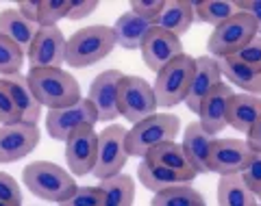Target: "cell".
I'll list each match as a JSON object with an SVG mask.
<instances>
[{
    "label": "cell",
    "mask_w": 261,
    "mask_h": 206,
    "mask_svg": "<svg viewBox=\"0 0 261 206\" xmlns=\"http://www.w3.org/2000/svg\"><path fill=\"white\" fill-rule=\"evenodd\" d=\"M27 80L31 92L35 94L37 102L46 106L48 111L65 109V106L76 104L81 98V85L70 72L61 68L53 70H29Z\"/></svg>",
    "instance_id": "6da1fadb"
},
{
    "label": "cell",
    "mask_w": 261,
    "mask_h": 206,
    "mask_svg": "<svg viewBox=\"0 0 261 206\" xmlns=\"http://www.w3.org/2000/svg\"><path fill=\"white\" fill-rule=\"evenodd\" d=\"M22 183L35 197L55 204H63L65 200H70L79 189L74 176L50 161H35L27 165L22 171Z\"/></svg>",
    "instance_id": "7a4b0ae2"
},
{
    "label": "cell",
    "mask_w": 261,
    "mask_h": 206,
    "mask_svg": "<svg viewBox=\"0 0 261 206\" xmlns=\"http://www.w3.org/2000/svg\"><path fill=\"white\" fill-rule=\"evenodd\" d=\"M113 48H116V35L111 26L94 24L79 28L65 41V63L70 68H89L107 59Z\"/></svg>",
    "instance_id": "3957f363"
},
{
    "label": "cell",
    "mask_w": 261,
    "mask_h": 206,
    "mask_svg": "<svg viewBox=\"0 0 261 206\" xmlns=\"http://www.w3.org/2000/svg\"><path fill=\"white\" fill-rule=\"evenodd\" d=\"M181 130V117L172 113H152L146 120L133 124V128L126 130V152L128 156H144L154 145L174 141V137Z\"/></svg>",
    "instance_id": "277c9868"
},
{
    "label": "cell",
    "mask_w": 261,
    "mask_h": 206,
    "mask_svg": "<svg viewBox=\"0 0 261 206\" xmlns=\"http://www.w3.org/2000/svg\"><path fill=\"white\" fill-rule=\"evenodd\" d=\"M194 68H196V59L183 52L181 56H176L174 61H170L166 68L157 72V80L152 85L157 106L172 109V106L185 102L192 85Z\"/></svg>",
    "instance_id": "5b68a950"
},
{
    "label": "cell",
    "mask_w": 261,
    "mask_h": 206,
    "mask_svg": "<svg viewBox=\"0 0 261 206\" xmlns=\"http://www.w3.org/2000/svg\"><path fill=\"white\" fill-rule=\"evenodd\" d=\"M257 37V24L248 13L238 11L233 18H228L224 24L214 28V33L209 35L207 48L211 56L216 59H226L233 56L235 52H240L250 39Z\"/></svg>",
    "instance_id": "8992f818"
},
{
    "label": "cell",
    "mask_w": 261,
    "mask_h": 206,
    "mask_svg": "<svg viewBox=\"0 0 261 206\" xmlns=\"http://www.w3.org/2000/svg\"><path fill=\"white\" fill-rule=\"evenodd\" d=\"M126 128H122L120 124H109L102 133H98V156L92 174L102 183L124 174L122 169L126 167Z\"/></svg>",
    "instance_id": "52a82bcc"
},
{
    "label": "cell",
    "mask_w": 261,
    "mask_h": 206,
    "mask_svg": "<svg viewBox=\"0 0 261 206\" xmlns=\"http://www.w3.org/2000/svg\"><path fill=\"white\" fill-rule=\"evenodd\" d=\"M157 111L152 85L142 76H122L118 87V113L130 124L146 120Z\"/></svg>",
    "instance_id": "ba28073f"
},
{
    "label": "cell",
    "mask_w": 261,
    "mask_h": 206,
    "mask_svg": "<svg viewBox=\"0 0 261 206\" xmlns=\"http://www.w3.org/2000/svg\"><path fill=\"white\" fill-rule=\"evenodd\" d=\"M98 122V113L94 109V104L87 98H81L76 104L65 106V109L48 111L46 115V130L55 141H65L74 130L89 126L94 128Z\"/></svg>",
    "instance_id": "9c48e42d"
},
{
    "label": "cell",
    "mask_w": 261,
    "mask_h": 206,
    "mask_svg": "<svg viewBox=\"0 0 261 206\" xmlns=\"http://www.w3.org/2000/svg\"><path fill=\"white\" fill-rule=\"evenodd\" d=\"M65 35L59 26H39L29 48L31 70H53L65 63Z\"/></svg>",
    "instance_id": "30bf717a"
},
{
    "label": "cell",
    "mask_w": 261,
    "mask_h": 206,
    "mask_svg": "<svg viewBox=\"0 0 261 206\" xmlns=\"http://www.w3.org/2000/svg\"><path fill=\"white\" fill-rule=\"evenodd\" d=\"M255 152L244 139H214L209 154V171L220 176H240Z\"/></svg>",
    "instance_id": "8fae6325"
},
{
    "label": "cell",
    "mask_w": 261,
    "mask_h": 206,
    "mask_svg": "<svg viewBox=\"0 0 261 206\" xmlns=\"http://www.w3.org/2000/svg\"><path fill=\"white\" fill-rule=\"evenodd\" d=\"M98 156V133L83 126L65 139V163L72 176H87L94 171Z\"/></svg>",
    "instance_id": "7c38bea8"
},
{
    "label": "cell",
    "mask_w": 261,
    "mask_h": 206,
    "mask_svg": "<svg viewBox=\"0 0 261 206\" xmlns=\"http://www.w3.org/2000/svg\"><path fill=\"white\" fill-rule=\"evenodd\" d=\"M39 133L37 126L33 124H9V126H0V163H15L29 156L39 145Z\"/></svg>",
    "instance_id": "4fadbf2b"
},
{
    "label": "cell",
    "mask_w": 261,
    "mask_h": 206,
    "mask_svg": "<svg viewBox=\"0 0 261 206\" xmlns=\"http://www.w3.org/2000/svg\"><path fill=\"white\" fill-rule=\"evenodd\" d=\"M140 50H142V59L146 63V68L157 74L170 61H174L176 56L183 54V44H181V37H176L154 24V28L144 39Z\"/></svg>",
    "instance_id": "5bb4252c"
},
{
    "label": "cell",
    "mask_w": 261,
    "mask_h": 206,
    "mask_svg": "<svg viewBox=\"0 0 261 206\" xmlns=\"http://www.w3.org/2000/svg\"><path fill=\"white\" fill-rule=\"evenodd\" d=\"M120 70H105L92 80L89 85V98L87 100L94 104L98 113V122H113L120 117L118 113V87L122 80Z\"/></svg>",
    "instance_id": "9a60e30c"
},
{
    "label": "cell",
    "mask_w": 261,
    "mask_h": 206,
    "mask_svg": "<svg viewBox=\"0 0 261 206\" xmlns=\"http://www.w3.org/2000/svg\"><path fill=\"white\" fill-rule=\"evenodd\" d=\"M233 98V87L228 82H218V85L207 94V98L200 102L198 109V124L205 128V133L211 137L222 133L226 128V113H228V102Z\"/></svg>",
    "instance_id": "2e32d148"
},
{
    "label": "cell",
    "mask_w": 261,
    "mask_h": 206,
    "mask_svg": "<svg viewBox=\"0 0 261 206\" xmlns=\"http://www.w3.org/2000/svg\"><path fill=\"white\" fill-rule=\"evenodd\" d=\"M218 82H222V72H220V63L216 56L211 54L196 56V68H194L190 92H187V98H185V106L192 113H198L200 102L205 100L207 94Z\"/></svg>",
    "instance_id": "e0dca14e"
},
{
    "label": "cell",
    "mask_w": 261,
    "mask_h": 206,
    "mask_svg": "<svg viewBox=\"0 0 261 206\" xmlns=\"http://www.w3.org/2000/svg\"><path fill=\"white\" fill-rule=\"evenodd\" d=\"M113 35H116V46H122L124 50H140L144 39L154 28V20L142 18L133 11L122 13L113 24Z\"/></svg>",
    "instance_id": "ac0fdd59"
},
{
    "label": "cell",
    "mask_w": 261,
    "mask_h": 206,
    "mask_svg": "<svg viewBox=\"0 0 261 206\" xmlns=\"http://www.w3.org/2000/svg\"><path fill=\"white\" fill-rule=\"evenodd\" d=\"M3 82L7 85V89H9L13 102H15V106H18V111H20V122L37 126L39 117H42L44 106L37 102L35 94L31 92V85H29L27 76H24V74H13V76L3 78Z\"/></svg>",
    "instance_id": "d6986e66"
},
{
    "label": "cell",
    "mask_w": 261,
    "mask_h": 206,
    "mask_svg": "<svg viewBox=\"0 0 261 206\" xmlns=\"http://www.w3.org/2000/svg\"><path fill=\"white\" fill-rule=\"evenodd\" d=\"M183 152L187 154L192 167L198 174H207L209 171V154H211V145H214V137L205 133V128L198 122H192L185 128L183 135Z\"/></svg>",
    "instance_id": "ffe728a7"
},
{
    "label": "cell",
    "mask_w": 261,
    "mask_h": 206,
    "mask_svg": "<svg viewBox=\"0 0 261 206\" xmlns=\"http://www.w3.org/2000/svg\"><path fill=\"white\" fill-rule=\"evenodd\" d=\"M261 115V98L250 94H233L231 102H228L226 113V126L235 128L242 135H248L250 128Z\"/></svg>",
    "instance_id": "44dd1931"
},
{
    "label": "cell",
    "mask_w": 261,
    "mask_h": 206,
    "mask_svg": "<svg viewBox=\"0 0 261 206\" xmlns=\"http://www.w3.org/2000/svg\"><path fill=\"white\" fill-rule=\"evenodd\" d=\"M37 31H39L37 24L27 20L18 9H5L0 13V35H5L9 41H13L24 54L29 52Z\"/></svg>",
    "instance_id": "7402d4cb"
},
{
    "label": "cell",
    "mask_w": 261,
    "mask_h": 206,
    "mask_svg": "<svg viewBox=\"0 0 261 206\" xmlns=\"http://www.w3.org/2000/svg\"><path fill=\"white\" fill-rule=\"evenodd\" d=\"M194 20H196L194 3H187V0H166L154 24H157L159 28L172 33V35H176V37H181L190 31Z\"/></svg>",
    "instance_id": "603a6c76"
},
{
    "label": "cell",
    "mask_w": 261,
    "mask_h": 206,
    "mask_svg": "<svg viewBox=\"0 0 261 206\" xmlns=\"http://www.w3.org/2000/svg\"><path fill=\"white\" fill-rule=\"evenodd\" d=\"M144 161L150 163V165H159V167L178 171V174L192 176V178L198 176V171L192 167V163H190V159H187V154L183 152V145L176 143V141H166V143L154 145L152 150L144 156Z\"/></svg>",
    "instance_id": "cb8c5ba5"
},
{
    "label": "cell",
    "mask_w": 261,
    "mask_h": 206,
    "mask_svg": "<svg viewBox=\"0 0 261 206\" xmlns=\"http://www.w3.org/2000/svg\"><path fill=\"white\" fill-rule=\"evenodd\" d=\"M137 178H140L142 187H146L152 193H161V191H166V189L194 183L192 176H185V174H178V171L159 167V165H150L146 161H142V165L137 167Z\"/></svg>",
    "instance_id": "d4e9b609"
},
{
    "label": "cell",
    "mask_w": 261,
    "mask_h": 206,
    "mask_svg": "<svg viewBox=\"0 0 261 206\" xmlns=\"http://www.w3.org/2000/svg\"><path fill=\"white\" fill-rule=\"evenodd\" d=\"M220 63V72L222 76H226L228 82H233L235 87L242 89V94H250V96H259L261 98V72L248 68L242 61L226 56V59H218Z\"/></svg>",
    "instance_id": "484cf974"
},
{
    "label": "cell",
    "mask_w": 261,
    "mask_h": 206,
    "mask_svg": "<svg viewBox=\"0 0 261 206\" xmlns=\"http://www.w3.org/2000/svg\"><path fill=\"white\" fill-rule=\"evenodd\" d=\"M218 206H259L257 195L244 185L242 176H220Z\"/></svg>",
    "instance_id": "4316f807"
},
{
    "label": "cell",
    "mask_w": 261,
    "mask_h": 206,
    "mask_svg": "<svg viewBox=\"0 0 261 206\" xmlns=\"http://www.w3.org/2000/svg\"><path fill=\"white\" fill-rule=\"evenodd\" d=\"M98 187L105 193V206H133L135 180L128 174H120L109 180H102Z\"/></svg>",
    "instance_id": "83f0119b"
},
{
    "label": "cell",
    "mask_w": 261,
    "mask_h": 206,
    "mask_svg": "<svg viewBox=\"0 0 261 206\" xmlns=\"http://www.w3.org/2000/svg\"><path fill=\"white\" fill-rule=\"evenodd\" d=\"M194 13L200 22L211 24L216 28L238 13V5L235 0H198L194 3Z\"/></svg>",
    "instance_id": "f1b7e54d"
},
{
    "label": "cell",
    "mask_w": 261,
    "mask_h": 206,
    "mask_svg": "<svg viewBox=\"0 0 261 206\" xmlns=\"http://www.w3.org/2000/svg\"><path fill=\"white\" fill-rule=\"evenodd\" d=\"M150 206H207L202 197L192 185H178L166 189L161 193H154Z\"/></svg>",
    "instance_id": "f546056e"
},
{
    "label": "cell",
    "mask_w": 261,
    "mask_h": 206,
    "mask_svg": "<svg viewBox=\"0 0 261 206\" xmlns=\"http://www.w3.org/2000/svg\"><path fill=\"white\" fill-rule=\"evenodd\" d=\"M24 56L27 54H24L13 41H9L5 35H0V78L20 74L22 65H24Z\"/></svg>",
    "instance_id": "4dcf8cb0"
},
{
    "label": "cell",
    "mask_w": 261,
    "mask_h": 206,
    "mask_svg": "<svg viewBox=\"0 0 261 206\" xmlns=\"http://www.w3.org/2000/svg\"><path fill=\"white\" fill-rule=\"evenodd\" d=\"M72 0H39L37 26H57V22L68 18Z\"/></svg>",
    "instance_id": "1f68e13d"
},
{
    "label": "cell",
    "mask_w": 261,
    "mask_h": 206,
    "mask_svg": "<svg viewBox=\"0 0 261 206\" xmlns=\"http://www.w3.org/2000/svg\"><path fill=\"white\" fill-rule=\"evenodd\" d=\"M59 206H105V193L100 187H79L74 195Z\"/></svg>",
    "instance_id": "d6a6232c"
},
{
    "label": "cell",
    "mask_w": 261,
    "mask_h": 206,
    "mask_svg": "<svg viewBox=\"0 0 261 206\" xmlns=\"http://www.w3.org/2000/svg\"><path fill=\"white\" fill-rule=\"evenodd\" d=\"M18 122H20V111L13 102L9 89L0 78V126H9V124H18Z\"/></svg>",
    "instance_id": "836d02e7"
},
{
    "label": "cell",
    "mask_w": 261,
    "mask_h": 206,
    "mask_svg": "<svg viewBox=\"0 0 261 206\" xmlns=\"http://www.w3.org/2000/svg\"><path fill=\"white\" fill-rule=\"evenodd\" d=\"M0 202L7 206H22V189L15 183V178L0 171Z\"/></svg>",
    "instance_id": "e575fe53"
},
{
    "label": "cell",
    "mask_w": 261,
    "mask_h": 206,
    "mask_svg": "<svg viewBox=\"0 0 261 206\" xmlns=\"http://www.w3.org/2000/svg\"><path fill=\"white\" fill-rule=\"evenodd\" d=\"M233 59H238L244 65H248V68L261 72V37L257 35L255 39H250L240 52L233 54Z\"/></svg>",
    "instance_id": "d590c367"
},
{
    "label": "cell",
    "mask_w": 261,
    "mask_h": 206,
    "mask_svg": "<svg viewBox=\"0 0 261 206\" xmlns=\"http://www.w3.org/2000/svg\"><path fill=\"white\" fill-rule=\"evenodd\" d=\"M240 176L244 180V185L259 197L261 195V152H255V156L250 159L246 169H244Z\"/></svg>",
    "instance_id": "8d00e7d4"
},
{
    "label": "cell",
    "mask_w": 261,
    "mask_h": 206,
    "mask_svg": "<svg viewBox=\"0 0 261 206\" xmlns=\"http://www.w3.org/2000/svg\"><path fill=\"white\" fill-rule=\"evenodd\" d=\"M163 3H166V0H133V3H130V11L142 15V18L157 22V15L163 9Z\"/></svg>",
    "instance_id": "74e56055"
},
{
    "label": "cell",
    "mask_w": 261,
    "mask_h": 206,
    "mask_svg": "<svg viewBox=\"0 0 261 206\" xmlns=\"http://www.w3.org/2000/svg\"><path fill=\"white\" fill-rule=\"evenodd\" d=\"M238 11L248 13L257 24V35L261 37V0H235Z\"/></svg>",
    "instance_id": "f35d334b"
},
{
    "label": "cell",
    "mask_w": 261,
    "mask_h": 206,
    "mask_svg": "<svg viewBox=\"0 0 261 206\" xmlns=\"http://www.w3.org/2000/svg\"><path fill=\"white\" fill-rule=\"evenodd\" d=\"M96 7H98L96 0H79V3H72L68 20H83L96 11Z\"/></svg>",
    "instance_id": "ab89813d"
},
{
    "label": "cell",
    "mask_w": 261,
    "mask_h": 206,
    "mask_svg": "<svg viewBox=\"0 0 261 206\" xmlns=\"http://www.w3.org/2000/svg\"><path fill=\"white\" fill-rule=\"evenodd\" d=\"M246 143L250 145L252 152H261V115L255 122V126L250 128V133L246 135Z\"/></svg>",
    "instance_id": "60d3db41"
},
{
    "label": "cell",
    "mask_w": 261,
    "mask_h": 206,
    "mask_svg": "<svg viewBox=\"0 0 261 206\" xmlns=\"http://www.w3.org/2000/svg\"><path fill=\"white\" fill-rule=\"evenodd\" d=\"M0 206H7V204H3V202H0Z\"/></svg>",
    "instance_id": "b9f144b4"
},
{
    "label": "cell",
    "mask_w": 261,
    "mask_h": 206,
    "mask_svg": "<svg viewBox=\"0 0 261 206\" xmlns=\"http://www.w3.org/2000/svg\"><path fill=\"white\" fill-rule=\"evenodd\" d=\"M259 200H261V195H259Z\"/></svg>",
    "instance_id": "7bdbcfd3"
}]
</instances>
